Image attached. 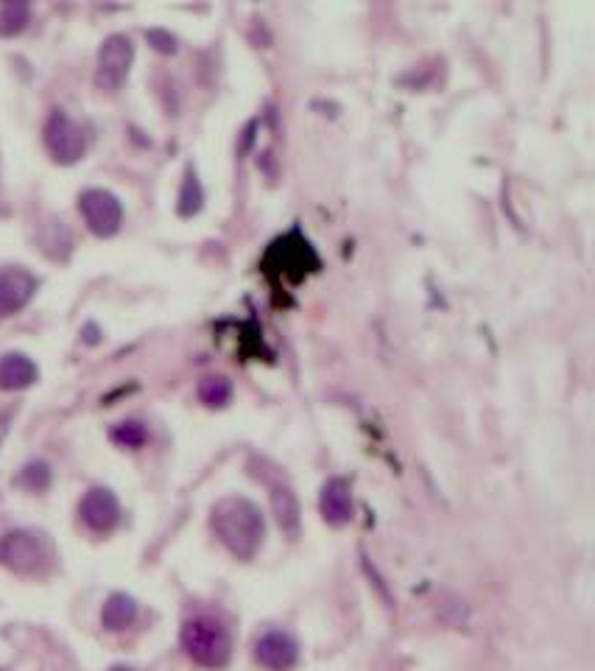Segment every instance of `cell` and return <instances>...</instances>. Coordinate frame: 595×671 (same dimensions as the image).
<instances>
[{"label":"cell","mask_w":595,"mask_h":671,"mask_svg":"<svg viewBox=\"0 0 595 671\" xmlns=\"http://www.w3.org/2000/svg\"><path fill=\"white\" fill-rule=\"evenodd\" d=\"M28 23V6L26 3H20V0H14V3H6L3 9H0V34H6V37H12V34H20Z\"/></svg>","instance_id":"obj_16"},{"label":"cell","mask_w":595,"mask_h":671,"mask_svg":"<svg viewBox=\"0 0 595 671\" xmlns=\"http://www.w3.org/2000/svg\"><path fill=\"white\" fill-rule=\"evenodd\" d=\"M40 280L23 266H6L0 269V316L17 314L26 308L31 297L37 294Z\"/></svg>","instance_id":"obj_7"},{"label":"cell","mask_w":595,"mask_h":671,"mask_svg":"<svg viewBox=\"0 0 595 671\" xmlns=\"http://www.w3.org/2000/svg\"><path fill=\"white\" fill-rule=\"evenodd\" d=\"M182 649L193 663L204 669H221L230 663L232 641L227 627L210 616H199L185 621L182 627Z\"/></svg>","instance_id":"obj_2"},{"label":"cell","mask_w":595,"mask_h":671,"mask_svg":"<svg viewBox=\"0 0 595 671\" xmlns=\"http://www.w3.org/2000/svg\"><path fill=\"white\" fill-rule=\"evenodd\" d=\"M137 618V602L126 593H112L107 602H104V610H101V624L104 630L109 632H121L126 627H132Z\"/></svg>","instance_id":"obj_12"},{"label":"cell","mask_w":595,"mask_h":671,"mask_svg":"<svg viewBox=\"0 0 595 671\" xmlns=\"http://www.w3.org/2000/svg\"><path fill=\"white\" fill-rule=\"evenodd\" d=\"M319 512L325 518L327 526H347L352 521V490L344 479H330L322 487V498H319Z\"/></svg>","instance_id":"obj_10"},{"label":"cell","mask_w":595,"mask_h":671,"mask_svg":"<svg viewBox=\"0 0 595 671\" xmlns=\"http://www.w3.org/2000/svg\"><path fill=\"white\" fill-rule=\"evenodd\" d=\"M79 515H82V521L87 523L93 532H109V529H115L118 521H121V504H118V498L109 493V490H104V487H93V490L82 498Z\"/></svg>","instance_id":"obj_8"},{"label":"cell","mask_w":595,"mask_h":671,"mask_svg":"<svg viewBox=\"0 0 595 671\" xmlns=\"http://www.w3.org/2000/svg\"><path fill=\"white\" fill-rule=\"evenodd\" d=\"M146 40L151 42V48H157L160 54H174L176 51V37L174 34H168L163 28H151L146 31Z\"/></svg>","instance_id":"obj_19"},{"label":"cell","mask_w":595,"mask_h":671,"mask_svg":"<svg viewBox=\"0 0 595 671\" xmlns=\"http://www.w3.org/2000/svg\"><path fill=\"white\" fill-rule=\"evenodd\" d=\"M271 507H274V515L283 526V532H288L291 537L299 535V504L294 490L288 484H274L271 487Z\"/></svg>","instance_id":"obj_13"},{"label":"cell","mask_w":595,"mask_h":671,"mask_svg":"<svg viewBox=\"0 0 595 671\" xmlns=\"http://www.w3.org/2000/svg\"><path fill=\"white\" fill-rule=\"evenodd\" d=\"M45 146H48L56 163L73 165L84 157L87 137H84L82 126L76 124L73 118H68L62 110H54L48 124H45Z\"/></svg>","instance_id":"obj_3"},{"label":"cell","mask_w":595,"mask_h":671,"mask_svg":"<svg viewBox=\"0 0 595 671\" xmlns=\"http://www.w3.org/2000/svg\"><path fill=\"white\" fill-rule=\"evenodd\" d=\"M79 210H82L87 227L93 230L98 238H109L121 230L123 224V205L115 193L101 191V188H90L79 196Z\"/></svg>","instance_id":"obj_5"},{"label":"cell","mask_w":595,"mask_h":671,"mask_svg":"<svg viewBox=\"0 0 595 671\" xmlns=\"http://www.w3.org/2000/svg\"><path fill=\"white\" fill-rule=\"evenodd\" d=\"M109 671H132V669H129V666H115V669H109Z\"/></svg>","instance_id":"obj_20"},{"label":"cell","mask_w":595,"mask_h":671,"mask_svg":"<svg viewBox=\"0 0 595 671\" xmlns=\"http://www.w3.org/2000/svg\"><path fill=\"white\" fill-rule=\"evenodd\" d=\"M132 59H135V45L126 34H112L104 40L101 51H98V73H95V84L101 90H118L126 76H129V68H132Z\"/></svg>","instance_id":"obj_4"},{"label":"cell","mask_w":595,"mask_h":671,"mask_svg":"<svg viewBox=\"0 0 595 671\" xmlns=\"http://www.w3.org/2000/svg\"><path fill=\"white\" fill-rule=\"evenodd\" d=\"M146 439H149V431H146V425L137 423V420H126V423L112 428V442H118L121 448H143Z\"/></svg>","instance_id":"obj_17"},{"label":"cell","mask_w":595,"mask_h":671,"mask_svg":"<svg viewBox=\"0 0 595 671\" xmlns=\"http://www.w3.org/2000/svg\"><path fill=\"white\" fill-rule=\"evenodd\" d=\"M255 658L263 669L288 671L297 666L299 646L291 635L285 632H266L255 644Z\"/></svg>","instance_id":"obj_9"},{"label":"cell","mask_w":595,"mask_h":671,"mask_svg":"<svg viewBox=\"0 0 595 671\" xmlns=\"http://www.w3.org/2000/svg\"><path fill=\"white\" fill-rule=\"evenodd\" d=\"M199 400L210 409H224L232 400V384L224 375H210L199 384Z\"/></svg>","instance_id":"obj_14"},{"label":"cell","mask_w":595,"mask_h":671,"mask_svg":"<svg viewBox=\"0 0 595 671\" xmlns=\"http://www.w3.org/2000/svg\"><path fill=\"white\" fill-rule=\"evenodd\" d=\"M40 378L37 364L23 353H9L0 358V389L6 392H17V389H28Z\"/></svg>","instance_id":"obj_11"},{"label":"cell","mask_w":595,"mask_h":671,"mask_svg":"<svg viewBox=\"0 0 595 671\" xmlns=\"http://www.w3.org/2000/svg\"><path fill=\"white\" fill-rule=\"evenodd\" d=\"M202 202H204V191L202 185H199V177H196V171L193 168H188L185 171V182H182V193H179V205H176V210H179V216H193V213H199L202 210Z\"/></svg>","instance_id":"obj_15"},{"label":"cell","mask_w":595,"mask_h":671,"mask_svg":"<svg viewBox=\"0 0 595 671\" xmlns=\"http://www.w3.org/2000/svg\"><path fill=\"white\" fill-rule=\"evenodd\" d=\"M213 532L218 540L230 548L238 560H252L260 546H263V535H266V523L260 509L246 501V498H224L213 507L210 515Z\"/></svg>","instance_id":"obj_1"},{"label":"cell","mask_w":595,"mask_h":671,"mask_svg":"<svg viewBox=\"0 0 595 671\" xmlns=\"http://www.w3.org/2000/svg\"><path fill=\"white\" fill-rule=\"evenodd\" d=\"M42 543L31 532H9L0 537V562L17 574H37L42 568Z\"/></svg>","instance_id":"obj_6"},{"label":"cell","mask_w":595,"mask_h":671,"mask_svg":"<svg viewBox=\"0 0 595 671\" xmlns=\"http://www.w3.org/2000/svg\"><path fill=\"white\" fill-rule=\"evenodd\" d=\"M17 484H23L26 490L31 493H42V490H48V484H51V470L45 462H31V465L23 467V473L17 476Z\"/></svg>","instance_id":"obj_18"}]
</instances>
